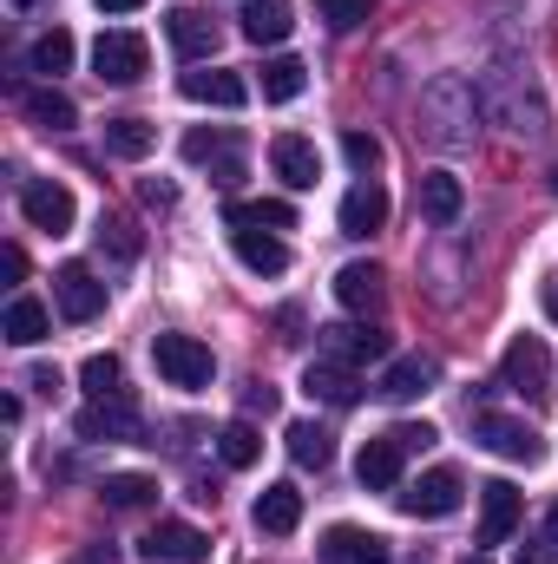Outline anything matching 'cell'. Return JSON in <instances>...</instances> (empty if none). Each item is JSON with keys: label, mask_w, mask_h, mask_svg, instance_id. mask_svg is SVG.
<instances>
[{"label": "cell", "mask_w": 558, "mask_h": 564, "mask_svg": "<svg viewBox=\"0 0 558 564\" xmlns=\"http://www.w3.org/2000/svg\"><path fill=\"white\" fill-rule=\"evenodd\" d=\"M230 132H184V158L191 164H211V158H230Z\"/></svg>", "instance_id": "cell-37"}, {"label": "cell", "mask_w": 558, "mask_h": 564, "mask_svg": "<svg viewBox=\"0 0 558 564\" xmlns=\"http://www.w3.org/2000/svg\"><path fill=\"white\" fill-rule=\"evenodd\" d=\"M395 440H401L408 453H427V446H433L440 433H433V426H427V421H401V426H395Z\"/></svg>", "instance_id": "cell-39"}, {"label": "cell", "mask_w": 558, "mask_h": 564, "mask_svg": "<svg viewBox=\"0 0 558 564\" xmlns=\"http://www.w3.org/2000/svg\"><path fill=\"white\" fill-rule=\"evenodd\" d=\"M164 33H171V46H178V59H211L217 53V20L204 13V7H171L164 13Z\"/></svg>", "instance_id": "cell-12"}, {"label": "cell", "mask_w": 558, "mask_h": 564, "mask_svg": "<svg viewBox=\"0 0 558 564\" xmlns=\"http://www.w3.org/2000/svg\"><path fill=\"white\" fill-rule=\"evenodd\" d=\"M139 197L151 204V210H171V204H178V191H171V184H158V177H144V184H139Z\"/></svg>", "instance_id": "cell-40"}, {"label": "cell", "mask_w": 558, "mask_h": 564, "mask_svg": "<svg viewBox=\"0 0 558 564\" xmlns=\"http://www.w3.org/2000/svg\"><path fill=\"white\" fill-rule=\"evenodd\" d=\"M302 86H309V66H302V59H270V66H264V99H270V106H289Z\"/></svg>", "instance_id": "cell-34"}, {"label": "cell", "mask_w": 558, "mask_h": 564, "mask_svg": "<svg viewBox=\"0 0 558 564\" xmlns=\"http://www.w3.org/2000/svg\"><path fill=\"white\" fill-rule=\"evenodd\" d=\"M224 224L230 230H296V210L282 197H257V204H230Z\"/></svg>", "instance_id": "cell-26"}, {"label": "cell", "mask_w": 558, "mask_h": 564, "mask_svg": "<svg viewBox=\"0 0 558 564\" xmlns=\"http://www.w3.org/2000/svg\"><path fill=\"white\" fill-rule=\"evenodd\" d=\"M144 66H151V46H144V33L112 26V33H99V40H93V73H99L106 86H139Z\"/></svg>", "instance_id": "cell-2"}, {"label": "cell", "mask_w": 558, "mask_h": 564, "mask_svg": "<svg viewBox=\"0 0 558 564\" xmlns=\"http://www.w3.org/2000/svg\"><path fill=\"white\" fill-rule=\"evenodd\" d=\"M519 564H558V545L539 539V545H519Z\"/></svg>", "instance_id": "cell-43"}, {"label": "cell", "mask_w": 558, "mask_h": 564, "mask_svg": "<svg viewBox=\"0 0 558 564\" xmlns=\"http://www.w3.org/2000/svg\"><path fill=\"white\" fill-rule=\"evenodd\" d=\"M99 250H106L112 263H132V257H139V230L119 224V217H106V224H99Z\"/></svg>", "instance_id": "cell-35"}, {"label": "cell", "mask_w": 558, "mask_h": 564, "mask_svg": "<svg viewBox=\"0 0 558 564\" xmlns=\"http://www.w3.org/2000/svg\"><path fill=\"white\" fill-rule=\"evenodd\" d=\"M460 499H466V486H460L453 466H433V473H420L415 486L395 492V506H401L408 519H447V512H460Z\"/></svg>", "instance_id": "cell-4"}, {"label": "cell", "mask_w": 558, "mask_h": 564, "mask_svg": "<svg viewBox=\"0 0 558 564\" xmlns=\"http://www.w3.org/2000/svg\"><path fill=\"white\" fill-rule=\"evenodd\" d=\"M93 7H99V13H139L144 0H93Z\"/></svg>", "instance_id": "cell-45"}, {"label": "cell", "mask_w": 558, "mask_h": 564, "mask_svg": "<svg viewBox=\"0 0 558 564\" xmlns=\"http://www.w3.org/2000/svg\"><path fill=\"white\" fill-rule=\"evenodd\" d=\"M289 459H296V466H315V473H322V466L335 459V440H329V426L296 421V426H289Z\"/></svg>", "instance_id": "cell-29"}, {"label": "cell", "mask_w": 558, "mask_h": 564, "mask_svg": "<svg viewBox=\"0 0 558 564\" xmlns=\"http://www.w3.org/2000/svg\"><path fill=\"white\" fill-rule=\"evenodd\" d=\"M26 119H33L40 132H73V126H79V106H73L66 93L40 86V93H26Z\"/></svg>", "instance_id": "cell-27"}, {"label": "cell", "mask_w": 558, "mask_h": 564, "mask_svg": "<svg viewBox=\"0 0 558 564\" xmlns=\"http://www.w3.org/2000/svg\"><path fill=\"white\" fill-rule=\"evenodd\" d=\"M302 525V492L282 479V486H264L257 492V532H270V539H289Z\"/></svg>", "instance_id": "cell-20"}, {"label": "cell", "mask_w": 558, "mask_h": 564, "mask_svg": "<svg viewBox=\"0 0 558 564\" xmlns=\"http://www.w3.org/2000/svg\"><path fill=\"white\" fill-rule=\"evenodd\" d=\"M401 466H408V446H401V440H395V426H388V433H375V440L362 446L355 479H362L368 492H395V486H401Z\"/></svg>", "instance_id": "cell-11"}, {"label": "cell", "mask_w": 558, "mask_h": 564, "mask_svg": "<svg viewBox=\"0 0 558 564\" xmlns=\"http://www.w3.org/2000/svg\"><path fill=\"white\" fill-rule=\"evenodd\" d=\"M382 224H388V191H382L375 177H362V184L342 197V230H348V237H375Z\"/></svg>", "instance_id": "cell-18"}, {"label": "cell", "mask_w": 558, "mask_h": 564, "mask_svg": "<svg viewBox=\"0 0 558 564\" xmlns=\"http://www.w3.org/2000/svg\"><path fill=\"white\" fill-rule=\"evenodd\" d=\"M460 204H466V191H460L453 171H427V177H420V217H427V224L447 230V224L460 217Z\"/></svg>", "instance_id": "cell-23"}, {"label": "cell", "mask_w": 558, "mask_h": 564, "mask_svg": "<svg viewBox=\"0 0 558 564\" xmlns=\"http://www.w3.org/2000/svg\"><path fill=\"white\" fill-rule=\"evenodd\" d=\"M158 144V126H144V119H106V151L112 158H144Z\"/></svg>", "instance_id": "cell-32"}, {"label": "cell", "mask_w": 558, "mask_h": 564, "mask_svg": "<svg viewBox=\"0 0 558 564\" xmlns=\"http://www.w3.org/2000/svg\"><path fill=\"white\" fill-rule=\"evenodd\" d=\"M302 394H309V401H329V408H355V401H362V381H355V368H342V361H309Z\"/></svg>", "instance_id": "cell-19"}, {"label": "cell", "mask_w": 558, "mask_h": 564, "mask_svg": "<svg viewBox=\"0 0 558 564\" xmlns=\"http://www.w3.org/2000/svg\"><path fill=\"white\" fill-rule=\"evenodd\" d=\"M151 361H158V375H164L171 388H184V394H197V388H211V375H217V361H211V348H204L197 335H178V328H164V335H151Z\"/></svg>", "instance_id": "cell-1"}, {"label": "cell", "mask_w": 558, "mask_h": 564, "mask_svg": "<svg viewBox=\"0 0 558 564\" xmlns=\"http://www.w3.org/2000/svg\"><path fill=\"white\" fill-rule=\"evenodd\" d=\"M270 164H277V177L289 184V191H315V177H322V158H315V144L296 139V132H282V139L270 144Z\"/></svg>", "instance_id": "cell-17"}, {"label": "cell", "mask_w": 558, "mask_h": 564, "mask_svg": "<svg viewBox=\"0 0 558 564\" xmlns=\"http://www.w3.org/2000/svg\"><path fill=\"white\" fill-rule=\"evenodd\" d=\"M473 440H480L486 453H500V459H526V466L546 453V440H539L526 421H513V414H480V421H473Z\"/></svg>", "instance_id": "cell-10"}, {"label": "cell", "mask_w": 558, "mask_h": 564, "mask_svg": "<svg viewBox=\"0 0 558 564\" xmlns=\"http://www.w3.org/2000/svg\"><path fill=\"white\" fill-rule=\"evenodd\" d=\"M53 302H60L66 322H93V315H106V282L93 276L86 263H60V276H53Z\"/></svg>", "instance_id": "cell-9"}, {"label": "cell", "mask_w": 558, "mask_h": 564, "mask_svg": "<svg viewBox=\"0 0 558 564\" xmlns=\"http://www.w3.org/2000/svg\"><path fill=\"white\" fill-rule=\"evenodd\" d=\"M375 13V0H322V20L335 26V33H348V26H362Z\"/></svg>", "instance_id": "cell-38"}, {"label": "cell", "mask_w": 558, "mask_h": 564, "mask_svg": "<svg viewBox=\"0 0 558 564\" xmlns=\"http://www.w3.org/2000/svg\"><path fill=\"white\" fill-rule=\"evenodd\" d=\"M552 197H558V164H552Z\"/></svg>", "instance_id": "cell-49"}, {"label": "cell", "mask_w": 558, "mask_h": 564, "mask_svg": "<svg viewBox=\"0 0 558 564\" xmlns=\"http://www.w3.org/2000/svg\"><path fill=\"white\" fill-rule=\"evenodd\" d=\"M322 564H388V539L362 532V525H335L322 539Z\"/></svg>", "instance_id": "cell-16"}, {"label": "cell", "mask_w": 558, "mask_h": 564, "mask_svg": "<svg viewBox=\"0 0 558 564\" xmlns=\"http://www.w3.org/2000/svg\"><path fill=\"white\" fill-rule=\"evenodd\" d=\"M79 381H86V394H93V401H112V394H126V368H119V355H86Z\"/></svg>", "instance_id": "cell-33"}, {"label": "cell", "mask_w": 558, "mask_h": 564, "mask_svg": "<svg viewBox=\"0 0 558 564\" xmlns=\"http://www.w3.org/2000/svg\"><path fill=\"white\" fill-rule=\"evenodd\" d=\"M546 315H552V322H558V276L546 282Z\"/></svg>", "instance_id": "cell-46"}, {"label": "cell", "mask_w": 558, "mask_h": 564, "mask_svg": "<svg viewBox=\"0 0 558 564\" xmlns=\"http://www.w3.org/2000/svg\"><path fill=\"white\" fill-rule=\"evenodd\" d=\"M315 348H322V361L362 368V361H382L388 355V335L368 328V322H329V328H315Z\"/></svg>", "instance_id": "cell-5"}, {"label": "cell", "mask_w": 558, "mask_h": 564, "mask_svg": "<svg viewBox=\"0 0 558 564\" xmlns=\"http://www.w3.org/2000/svg\"><path fill=\"white\" fill-rule=\"evenodd\" d=\"M139 552L151 564H204L211 558V539H204L197 525H184V519H158L139 539Z\"/></svg>", "instance_id": "cell-7"}, {"label": "cell", "mask_w": 558, "mask_h": 564, "mask_svg": "<svg viewBox=\"0 0 558 564\" xmlns=\"http://www.w3.org/2000/svg\"><path fill=\"white\" fill-rule=\"evenodd\" d=\"M79 564H119V552H112V545H86V552H79Z\"/></svg>", "instance_id": "cell-44"}, {"label": "cell", "mask_w": 558, "mask_h": 564, "mask_svg": "<svg viewBox=\"0 0 558 564\" xmlns=\"http://www.w3.org/2000/svg\"><path fill=\"white\" fill-rule=\"evenodd\" d=\"M342 158L368 177V171H382V139H375V132H348V139H342Z\"/></svg>", "instance_id": "cell-36"}, {"label": "cell", "mask_w": 558, "mask_h": 564, "mask_svg": "<svg viewBox=\"0 0 558 564\" xmlns=\"http://www.w3.org/2000/svg\"><path fill=\"white\" fill-rule=\"evenodd\" d=\"M217 453H224V466H230V473H244V466H257V459H264V433H257L250 421H230L224 433H217Z\"/></svg>", "instance_id": "cell-28"}, {"label": "cell", "mask_w": 558, "mask_h": 564, "mask_svg": "<svg viewBox=\"0 0 558 564\" xmlns=\"http://www.w3.org/2000/svg\"><path fill=\"white\" fill-rule=\"evenodd\" d=\"M99 499L112 506V512H139L158 499V479H144V473H112L106 486H99Z\"/></svg>", "instance_id": "cell-30"}, {"label": "cell", "mask_w": 558, "mask_h": 564, "mask_svg": "<svg viewBox=\"0 0 558 564\" xmlns=\"http://www.w3.org/2000/svg\"><path fill=\"white\" fill-rule=\"evenodd\" d=\"M20 217H26L33 230H46V237H66L73 217H79V204H73V191H66L60 177H26V184H20Z\"/></svg>", "instance_id": "cell-3"}, {"label": "cell", "mask_w": 558, "mask_h": 564, "mask_svg": "<svg viewBox=\"0 0 558 564\" xmlns=\"http://www.w3.org/2000/svg\"><path fill=\"white\" fill-rule=\"evenodd\" d=\"M230 250H237V263L250 276H282L289 270V243L277 230H230Z\"/></svg>", "instance_id": "cell-15"}, {"label": "cell", "mask_w": 558, "mask_h": 564, "mask_svg": "<svg viewBox=\"0 0 558 564\" xmlns=\"http://www.w3.org/2000/svg\"><path fill=\"white\" fill-rule=\"evenodd\" d=\"M211 177H217L224 191H237V184H244V158H237V151H230V158H217V171H211Z\"/></svg>", "instance_id": "cell-41"}, {"label": "cell", "mask_w": 558, "mask_h": 564, "mask_svg": "<svg viewBox=\"0 0 558 564\" xmlns=\"http://www.w3.org/2000/svg\"><path fill=\"white\" fill-rule=\"evenodd\" d=\"M433 375H440V368H433L427 355H401V361H388L382 394H388V401H415V394H427V388H433Z\"/></svg>", "instance_id": "cell-25"}, {"label": "cell", "mask_w": 558, "mask_h": 564, "mask_svg": "<svg viewBox=\"0 0 558 564\" xmlns=\"http://www.w3.org/2000/svg\"><path fill=\"white\" fill-rule=\"evenodd\" d=\"M178 93H184L191 106H224V112H237V106L250 99V86H244L237 73H224V66H211V73H184Z\"/></svg>", "instance_id": "cell-14"}, {"label": "cell", "mask_w": 558, "mask_h": 564, "mask_svg": "<svg viewBox=\"0 0 558 564\" xmlns=\"http://www.w3.org/2000/svg\"><path fill=\"white\" fill-rule=\"evenodd\" d=\"M0 270H7V282H20V276H26V250H20V243H7V250H0Z\"/></svg>", "instance_id": "cell-42"}, {"label": "cell", "mask_w": 558, "mask_h": 564, "mask_svg": "<svg viewBox=\"0 0 558 564\" xmlns=\"http://www.w3.org/2000/svg\"><path fill=\"white\" fill-rule=\"evenodd\" d=\"M79 440H139V408H132V394L86 401V414H79Z\"/></svg>", "instance_id": "cell-13"}, {"label": "cell", "mask_w": 558, "mask_h": 564, "mask_svg": "<svg viewBox=\"0 0 558 564\" xmlns=\"http://www.w3.org/2000/svg\"><path fill=\"white\" fill-rule=\"evenodd\" d=\"M382 295H388V289H382V270H375V263H342V270H335V302H342V308L368 315V308H382Z\"/></svg>", "instance_id": "cell-22"}, {"label": "cell", "mask_w": 558, "mask_h": 564, "mask_svg": "<svg viewBox=\"0 0 558 564\" xmlns=\"http://www.w3.org/2000/svg\"><path fill=\"white\" fill-rule=\"evenodd\" d=\"M546 539L558 545V506H546Z\"/></svg>", "instance_id": "cell-47"}, {"label": "cell", "mask_w": 558, "mask_h": 564, "mask_svg": "<svg viewBox=\"0 0 558 564\" xmlns=\"http://www.w3.org/2000/svg\"><path fill=\"white\" fill-rule=\"evenodd\" d=\"M519 512H526L519 486L513 479H486L480 486V545H506L519 532Z\"/></svg>", "instance_id": "cell-8"}, {"label": "cell", "mask_w": 558, "mask_h": 564, "mask_svg": "<svg viewBox=\"0 0 558 564\" xmlns=\"http://www.w3.org/2000/svg\"><path fill=\"white\" fill-rule=\"evenodd\" d=\"M73 33L66 26H53V33H40L33 40V73H46V79H60V73H73Z\"/></svg>", "instance_id": "cell-31"}, {"label": "cell", "mask_w": 558, "mask_h": 564, "mask_svg": "<svg viewBox=\"0 0 558 564\" xmlns=\"http://www.w3.org/2000/svg\"><path fill=\"white\" fill-rule=\"evenodd\" d=\"M460 564H493V558H480V552H473V558H460Z\"/></svg>", "instance_id": "cell-48"}, {"label": "cell", "mask_w": 558, "mask_h": 564, "mask_svg": "<svg viewBox=\"0 0 558 564\" xmlns=\"http://www.w3.org/2000/svg\"><path fill=\"white\" fill-rule=\"evenodd\" d=\"M500 381L513 388V394H546V381H552V355H546V341L539 335H513L506 341V361H500Z\"/></svg>", "instance_id": "cell-6"}, {"label": "cell", "mask_w": 558, "mask_h": 564, "mask_svg": "<svg viewBox=\"0 0 558 564\" xmlns=\"http://www.w3.org/2000/svg\"><path fill=\"white\" fill-rule=\"evenodd\" d=\"M46 328H53V322H46V308H40L33 295H13V302H7L0 335H7L13 348H40V341H46Z\"/></svg>", "instance_id": "cell-24"}, {"label": "cell", "mask_w": 558, "mask_h": 564, "mask_svg": "<svg viewBox=\"0 0 558 564\" xmlns=\"http://www.w3.org/2000/svg\"><path fill=\"white\" fill-rule=\"evenodd\" d=\"M237 20H244V40L250 46H277V40H289V26H296V7L289 0H250Z\"/></svg>", "instance_id": "cell-21"}]
</instances>
